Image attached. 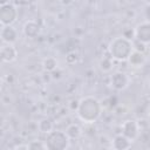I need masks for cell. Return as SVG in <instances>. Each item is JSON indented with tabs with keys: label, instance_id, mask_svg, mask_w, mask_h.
I'll list each match as a JSON object with an SVG mask.
<instances>
[{
	"label": "cell",
	"instance_id": "cell-1",
	"mask_svg": "<svg viewBox=\"0 0 150 150\" xmlns=\"http://www.w3.org/2000/svg\"><path fill=\"white\" fill-rule=\"evenodd\" d=\"M102 112V103L94 96H86L80 100L79 108L76 114L81 121L84 123H94L96 122Z\"/></svg>",
	"mask_w": 150,
	"mask_h": 150
},
{
	"label": "cell",
	"instance_id": "cell-2",
	"mask_svg": "<svg viewBox=\"0 0 150 150\" xmlns=\"http://www.w3.org/2000/svg\"><path fill=\"white\" fill-rule=\"evenodd\" d=\"M108 49L111 59L117 61H128L130 54L134 50V43L131 40L122 35L112 39L109 43Z\"/></svg>",
	"mask_w": 150,
	"mask_h": 150
},
{
	"label": "cell",
	"instance_id": "cell-3",
	"mask_svg": "<svg viewBox=\"0 0 150 150\" xmlns=\"http://www.w3.org/2000/svg\"><path fill=\"white\" fill-rule=\"evenodd\" d=\"M46 145L49 150H64L69 146L70 138L68 137L66 131L61 130H52L47 134L46 137Z\"/></svg>",
	"mask_w": 150,
	"mask_h": 150
},
{
	"label": "cell",
	"instance_id": "cell-4",
	"mask_svg": "<svg viewBox=\"0 0 150 150\" xmlns=\"http://www.w3.org/2000/svg\"><path fill=\"white\" fill-rule=\"evenodd\" d=\"M18 19L16 7L8 2L0 7V22L2 26H12Z\"/></svg>",
	"mask_w": 150,
	"mask_h": 150
},
{
	"label": "cell",
	"instance_id": "cell-5",
	"mask_svg": "<svg viewBox=\"0 0 150 150\" xmlns=\"http://www.w3.org/2000/svg\"><path fill=\"white\" fill-rule=\"evenodd\" d=\"M130 84V77L124 71H115L110 77V86L117 91H122Z\"/></svg>",
	"mask_w": 150,
	"mask_h": 150
},
{
	"label": "cell",
	"instance_id": "cell-6",
	"mask_svg": "<svg viewBox=\"0 0 150 150\" xmlns=\"http://www.w3.org/2000/svg\"><path fill=\"white\" fill-rule=\"evenodd\" d=\"M135 39L142 43H150V22L144 21L136 26L135 28Z\"/></svg>",
	"mask_w": 150,
	"mask_h": 150
},
{
	"label": "cell",
	"instance_id": "cell-7",
	"mask_svg": "<svg viewBox=\"0 0 150 150\" xmlns=\"http://www.w3.org/2000/svg\"><path fill=\"white\" fill-rule=\"evenodd\" d=\"M122 134L127 136L129 139L135 141L139 134V125L134 120H128L122 123Z\"/></svg>",
	"mask_w": 150,
	"mask_h": 150
},
{
	"label": "cell",
	"instance_id": "cell-8",
	"mask_svg": "<svg viewBox=\"0 0 150 150\" xmlns=\"http://www.w3.org/2000/svg\"><path fill=\"white\" fill-rule=\"evenodd\" d=\"M0 56H1L2 62H5V63H11V62H13V61L16 60V57H18V50H16V48H15L13 45L5 43V45H2V47H1Z\"/></svg>",
	"mask_w": 150,
	"mask_h": 150
},
{
	"label": "cell",
	"instance_id": "cell-9",
	"mask_svg": "<svg viewBox=\"0 0 150 150\" xmlns=\"http://www.w3.org/2000/svg\"><path fill=\"white\" fill-rule=\"evenodd\" d=\"M0 36H1V40L4 43L13 45L18 40V33L12 26H2Z\"/></svg>",
	"mask_w": 150,
	"mask_h": 150
},
{
	"label": "cell",
	"instance_id": "cell-10",
	"mask_svg": "<svg viewBox=\"0 0 150 150\" xmlns=\"http://www.w3.org/2000/svg\"><path fill=\"white\" fill-rule=\"evenodd\" d=\"M22 32H23L25 36H27L29 39H34L36 36H39V34L41 32V27L38 22H35L33 20H29L23 25Z\"/></svg>",
	"mask_w": 150,
	"mask_h": 150
},
{
	"label": "cell",
	"instance_id": "cell-11",
	"mask_svg": "<svg viewBox=\"0 0 150 150\" xmlns=\"http://www.w3.org/2000/svg\"><path fill=\"white\" fill-rule=\"evenodd\" d=\"M131 143H132L131 139H129L127 136L121 134L114 137V139L111 141V148L115 150H125L131 146Z\"/></svg>",
	"mask_w": 150,
	"mask_h": 150
},
{
	"label": "cell",
	"instance_id": "cell-12",
	"mask_svg": "<svg viewBox=\"0 0 150 150\" xmlns=\"http://www.w3.org/2000/svg\"><path fill=\"white\" fill-rule=\"evenodd\" d=\"M128 61H129V63H130L131 67L138 68V67H142L145 63V55H144V53L134 49L132 53L130 54Z\"/></svg>",
	"mask_w": 150,
	"mask_h": 150
},
{
	"label": "cell",
	"instance_id": "cell-13",
	"mask_svg": "<svg viewBox=\"0 0 150 150\" xmlns=\"http://www.w3.org/2000/svg\"><path fill=\"white\" fill-rule=\"evenodd\" d=\"M38 127H39V130H40L41 132H43V134H49L52 130H54V122H53L52 118L46 117V118H42V120L39 122Z\"/></svg>",
	"mask_w": 150,
	"mask_h": 150
},
{
	"label": "cell",
	"instance_id": "cell-14",
	"mask_svg": "<svg viewBox=\"0 0 150 150\" xmlns=\"http://www.w3.org/2000/svg\"><path fill=\"white\" fill-rule=\"evenodd\" d=\"M66 132H67V135H68V137L70 139H77L82 135V130H81L80 125L79 124H75V123L68 125L67 129H66Z\"/></svg>",
	"mask_w": 150,
	"mask_h": 150
},
{
	"label": "cell",
	"instance_id": "cell-15",
	"mask_svg": "<svg viewBox=\"0 0 150 150\" xmlns=\"http://www.w3.org/2000/svg\"><path fill=\"white\" fill-rule=\"evenodd\" d=\"M42 67L46 71H54L57 68V60L54 56H48L43 60Z\"/></svg>",
	"mask_w": 150,
	"mask_h": 150
},
{
	"label": "cell",
	"instance_id": "cell-16",
	"mask_svg": "<svg viewBox=\"0 0 150 150\" xmlns=\"http://www.w3.org/2000/svg\"><path fill=\"white\" fill-rule=\"evenodd\" d=\"M28 149L43 150V149H47V145H46V142H42V141H32L30 143H28Z\"/></svg>",
	"mask_w": 150,
	"mask_h": 150
},
{
	"label": "cell",
	"instance_id": "cell-17",
	"mask_svg": "<svg viewBox=\"0 0 150 150\" xmlns=\"http://www.w3.org/2000/svg\"><path fill=\"white\" fill-rule=\"evenodd\" d=\"M100 67L103 71H109L112 67V62H111V59L109 57H103V60L100 62Z\"/></svg>",
	"mask_w": 150,
	"mask_h": 150
},
{
	"label": "cell",
	"instance_id": "cell-18",
	"mask_svg": "<svg viewBox=\"0 0 150 150\" xmlns=\"http://www.w3.org/2000/svg\"><path fill=\"white\" fill-rule=\"evenodd\" d=\"M66 62L68 64H75L77 62V55L75 53H69L67 56H66Z\"/></svg>",
	"mask_w": 150,
	"mask_h": 150
},
{
	"label": "cell",
	"instance_id": "cell-19",
	"mask_svg": "<svg viewBox=\"0 0 150 150\" xmlns=\"http://www.w3.org/2000/svg\"><path fill=\"white\" fill-rule=\"evenodd\" d=\"M144 16H145L146 21L150 22V4H148L145 6V8H144Z\"/></svg>",
	"mask_w": 150,
	"mask_h": 150
},
{
	"label": "cell",
	"instance_id": "cell-20",
	"mask_svg": "<svg viewBox=\"0 0 150 150\" xmlns=\"http://www.w3.org/2000/svg\"><path fill=\"white\" fill-rule=\"evenodd\" d=\"M60 1H61V4L63 6H69V5L73 4V0H60Z\"/></svg>",
	"mask_w": 150,
	"mask_h": 150
},
{
	"label": "cell",
	"instance_id": "cell-21",
	"mask_svg": "<svg viewBox=\"0 0 150 150\" xmlns=\"http://www.w3.org/2000/svg\"><path fill=\"white\" fill-rule=\"evenodd\" d=\"M9 2V0H0V5L2 6V5H6V4H8Z\"/></svg>",
	"mask_w": 150,
	"mask_h": 150
},
{
	"label": "cell",
	"instance_id": "cell-22",
	"mask_svg": "<svg viewBox=\"0 0 150 150\" xmlns=\"http://www.w3.org/2000/svg\"><path fill=\"white\" fill-rule=\"evenodd\" d=\"M149 121H150V120H149ZM149 123H150V122H149Z\"/></svg>",
	"mask_w": 150,
	"mask_h": 150
}]
</instances>
